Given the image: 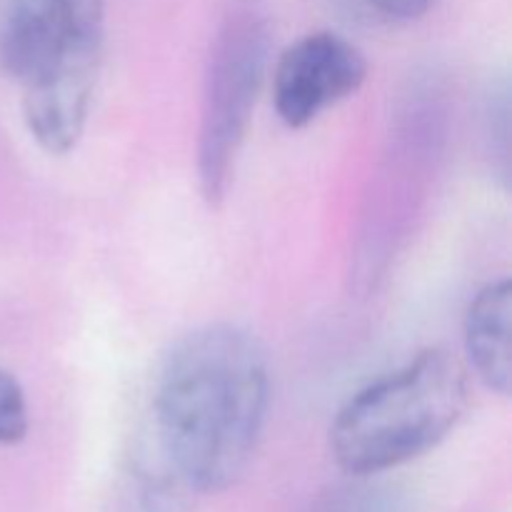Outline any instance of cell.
Returning a JSON list of instances; mask_svg holds the SVG:
<instances>
[{
	"label": "cell",
	"mask_w": 512,
	"mask_h": 512,
	"mask_svg": "<svg viewBox=\"0 0 512 512\" xmlns=\"http://www.w3.org/2000/svg\"><path fill=\"white\" fill-rule=\"evenodd\" d=\"M468 375L445 350H423L350 395L330 425V453L353 478H375L438 448L468 410Z\"/></svg>",
	"instance_id": "3"
},
{
	"label": "cell",
	"mask_w": 512,
	"mask_h": 512,
	"mask_svg": "<svg viewBox=\"0 0 512 512\" xmlns=\"http://www.w3.org/2000/svg\"><path fill=\"white\" fill-rule=\"evenodd\" d=\"M368 10L388 20H418L435 5V0H360Z\"/></svg>",
	"instance_id": "10"
},
{
	"label": "cell",
	"mask_w": 512,
	"mask_h": 512,
	"mask_svg": "<svg viewBox=\"0 0 512 512\" xmlns=\"http://www.w3.org/2000/svg\"><path fill=\"white\" fill-rule=\"evenodd\" d=\"M270 20L260 0H233L213 35L198 128V185L220 205L233 185L240 150L270 68Z\"/></svg>",
	"instance_id": "4"
},
{
	"label": "cell",
	"mask_w": 512,
	"mask_h": 512,
	"mask_svg": "<svg viewBox=\"0 0 512 512\" xmlns=\"http://www.w3.org/2000/svg\"><path fill=\"white\" fill-rule=\"evenodd\" d=\"M510 318L512 288L508 278L493 280L478 290L465 313V353L485 388L498 395L510 393Z\"/></svg>",
	"instance_id": "7"
},
{
	"label": "cell",
	"mask_w": 512,
	"mask_h": 512,
	"mask_svg": "<svg viewBox=\"0 0 512 512\" xmlns=\"http://www.w3.org/2000/svg\"><path fill=\"white\" fill-rule=\"evenodd\" d=\"M105 43V0H0V68L23 90V120L65 155L90 118Z\"/></svg>",
	"instance_id": "2"
},
{
	"label": "cell",
	"mask_w": 512,
	"mask_h": 512,
	"mask_svg": "<svg viewBox=\"0 0 512 512\" xmlns=\"http://www.w3.org/2000/svg\"><path fill=\"white\" fill-rule=\"evenodd\" d=\"M313 512H405L398 493L380 485H353L320 500Z\"/></svg>",
	"instance_id": "8"
},
{
	"label": "cell",
	"mask_w": 512,
	"mask_h": 512,
	"mask_svg": "<svg viewBox=\"0 0 512 512\" xmlns=\"http://www.w3.org/2000/svg\"><path fill=\"white\" fill-rule=\"evenodd\" d=\"M30 428L25 390L18 380L0 368V445H18Z\"/></svg>",
	"instance_id": "9"
},
{
	"label": "cell",
	"mask_w": 512,
	"mask_h": 512,
	"mask_svg": "<svg viewBox=\"0 0 512 512\" xmlns=\"http://www.w3.org/2000/svg\"><path fill=\"white\" fill-rule=\"evenodd\" d=\"M198 498L153 433L140 423L120 463L118 512H190Z\"/></svg>",
	"instance_id": "6"
},
{
	"label": "cell",
	"mask_w": 512,
	"mask_h": 512,
	"mask_svg": "<svg viewBox=\"0 0 512 512\" xmlns=\"http://www.w3.org/2000/svg\"><path fill=\"white\" fill-rule=\"evenodd\" d=\"M270 410L263 345L230 323L203 325L163 355L145 428L190 488L223 493L248 470Z\"/></svg>",
	"instance_id": "1"
},
{
	"label": "cell",
	"mask_w": 512,
	"mask_h": 512,
	"mask_svg": "<svg viewBox=\"0 0 512 512\" xmlns=\"http://www.w3.org/2000/svg\"><path fill=\"white\" fill-rule=\"evenodd\" d=\"M368 78L363 50L333 30L295 40L273 65V105L288 128L300 130L358 93Z\"/></svg>",
	"instance_id": "5"
}]
</instances>
